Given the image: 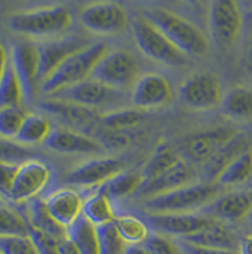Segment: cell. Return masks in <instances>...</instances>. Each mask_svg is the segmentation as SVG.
<instances>
[{"instance_id": "1", "label": "cell", "mask_w": 252, "mask_h": 254, "mask_svg": "<svg viewBox=\"0 0 252 254\" xmlns=\"http://www.w3.org/2000/svg\"><path fill=\"white\" fill-rule=\"evenodd\" d=\"M143 17L186 56L202 57L209 51V41L205 34L184 17L162 7L144 10Z\"/></svg>"}, {"instance_id": "2", "label": "cell", "mask_w": 252, "mask_h": 254, "mask_svg": "<svg viewBox=\"0 0 252 254\" xmlns=\"http://www.w3.org/2000/svg\"><path fill=\"white\" fill-rule=\"evenodd\" d=\"M107 53H108V47L106 43L97 42L72 54L49 74L47 79L41 83L42 92L52 96L63 89L76 85L90 78L96 64Z\"/></svg>"}, {"instance_id": "3", "label": "cell", "mask_w": 252, "mask_h": 254, "mask_svg": "<svg viewBox=\"0 0 252 254\" xmlns=\"http://www.w3.org/2000/svg\"><path fill=\"white\" fill-rule=\"evenodd\" d=\"M219 193L217 184H192L147 199L146 209L150 213H191L204 209L215 200Z\"/></svg>"}, {"instance_id": "4", "label": "cell", "mask_w": 252, "mask_h": 254, "mask_svg": "<svg viewBox=\"0 0 252 254\" xmlns=\"http://www.w3.org/2000/svg\"><path fill=\"white\" fill-rule=\"evenodd\" d=\"M71 24V13L64 6H45L23 11L12 14L8 19V27L13 33L35 37L63 33Z\"/></svg>"}, {"instance_id": "5", "label": "cell", "mask_w": 252, "mask_h": 254, "mask_svg": "<svg viewBox=\"0 0 252 254\" xmlns=\"http://www.w3.org/2000/svg\"><path fill=\"white\" fill-rule=\"evenodd\" d=\"M132 31L138 48L150 59L169 66L182 65L186 60V54L176 48L153 23L144 17L133 21Z\"/></svg>"}, {"instance_id": "6", "label": "cell", "mask_w": 252, "mask_h": 254, "mask_svg": "<svg viewBox=\"0 0 252 254\" xmlns=\"http://www.w3.org/2000/svg\"><path fill=\"white\" fill-rule=\"evenodd\" d=\"M138 64L130 52H108L96 64L90 78L113 89H125L138 80ZM135 86V85H133Z\"/></svg>"}, {"instance_id": "7", "label": "cell", "mask_w": 252, "mask_h": 254, "mask_svg": "<svg viewBox=\"0 0 252 254\" xmlns=\"http://www.w3.org/2000/svg\"><path fill=\"white\" fill-rule=\"evenodd\" d=\"M180 100L187 108L204 112L216 108L222 103L224 94L220 79L214 73H195L182 83Z\"/></svg>"}, {"instance_id": "8", "label": "cell", "mask_w": 252, "mask_h": 254, "mask_svg": "<svg viewBox=\"0 0 252 254\" xmlns=\"http://www.w3.org/2000/svg\"><path fill=\"white\" fill-rule=\"evenodd\" d=\"M81 23L97 35H114L129 25V16L121 5L113 1L92 2L81 11Z\"/></svg>"}, {"instance_id": "9", "label": "cell", "mask_w": 252, "mask_h": 254, "mask_svg": "<svg viewBox=\"0 0 252 254\" xmlns=\"http://www.w3.org/2000/svg\"><path fill=\"white\" fill-rule=\"evenodd\" d=\"M209 28L214 41L224 47L236 43L243 29V13L234 0H216L211 2Z\"/></svg>"}, {"instance_id": "10", "label": "cell", "mask_w": 252, "mask_h": 254, "mask_svg": "<svg viewBox=\"0 0 252 254\" xmlns=\"http://www.w3.org/2000/svg\"><path fill=\"white\" fill-rule=\"evenodd\" d=\"M216 219L196 213H149L147 222L158 234L184 239L201 232Z\"/></svg>"}, {"instance_id": "11", "label": "cell", "mask_w": 252, "mask_h": 254, "mask_svg": "<svg viewBox=\"0 0 252 254\" xmlns=\"http://www.w3.org/2000/svg\"><path fill=\"white\" fill-rule=\"evenodd\" d=\"M238 135L234 129L227 127L199 132L187 138L182 144L184 154L195 163L207 164L214 156L219 154L227 144Z\"/></svg>"}, {"instance_id": "12", "label": "cell", "mask_w": 252, "mask_h": 254, "mask_svg": "<svg viewBox=\"0 0 252 254\" xmlns=\"http://www.w3.org/2000/svg\"><path fill=\"white\" fill-rule=\"evenodd\" d=\"M119 96L120 91L117 89L109 88L92 78H88L76 85L69 86L56 92L52 95L51 99L91 108V107L106 106L117 102Z\"/></svg>"}, {"instance_id": "13", "label": "cell", "mask_w": 252, "mask_h": 254, "mask_svg": "<svg viewBox=\"0 0 252 254\" xmlns=\"http://www.w3.org/2000/svg\"><path fill=\"white\" fill-rule=\"evenodd\" d=\"M173 99L169 80L160 73H147L133 86L131 101L140 109H153L168 105Z\"/></svg>"}, {"instance_id": "14", "label": "cell", "mask_w": 252, "mask_h": 254, "mask_svg": "<svg viewBox=\"0 0 252 254\" xmlns=\"http://www.w3.org/2000/svg\"><path fill=\"white\" fill-rule=\"evenodd\" d=\"M51 178V170L39 160H30L18 167L16 178L7 197L13 201H23L35 197L45 189Z\"/></svg>"}, {"instance_id": "15", "label": "cell", "mask_w": 252, "mask_h": 254, "mask_svg": "<svg viewBox=\"0 0 252 254\" xmlns=\"http://www.w3.org/2000/svg\"><path fill=\"white\" fill-rule=\"evenodd\" d=\"M11 62L21 80L23 96L28 103L33 102L40 71V56L37 46L29 42L16 43L13 46Z\"/></svg>"}, {"instance_id": "16", "label": "cell", "mask_w": 252, "mask_h": 254, "mask_svg": "<svg viewBox=\"0 0 252 254\" xmlns=\"http://www.w3.org/2000/svg\"><path fill=\"white\" fill-rule=\"evenodd\" d=\"M88 46V41L85 39L77 35L64 37L62 40L37 46L40 56L39 80L43 82L47 79L49 74L56 70L60 64L65 62L72 54L82 51Z\"/></svg>"}, {"instance_id": "17", "label": "cell", "mask_w": 252, "mask_h": 254, "mask_svg": "<svg viewBox=\"0 0 252 254\" xmlns=\"http://www.w3.org/2000/svg\"><path fill=\"white\" fill-rule=\"evenodd\" d=\"M123 162L117 158H96L81 164L66 177V183L75 186H101L123 172Z\"/></svg>"}, {"instance_id": "18", "label": "cell", "mask_w": 252, "mask_h": 254, "mask_svg": "<svg viewBox=\"0 0 252 254\" xmlns=\"http://www.w3.org/2000/svg\"><path fill=\"white\" fill-rule=\"evenodd\" d=\"M195 179V170L192 169V167L189 163L181 160L180 162L176 163L170 169H168L160 177L155 178L152 181L144 183L141 186V189L137 190V193L142 197L149 199L195 184L193 183Z\"/></svg>"}, {"instance_id": "19", "label": "cell", "mask_w": 252, "mask_h": 254, "mask_svg": "<svg viewBox=\"0 0 252 254\" xmlns=\"http://www.w3.org/2000/svg\"><path fill=\"white\" fill-rule=\"evenodd\" d=\"M40 107L63 121L65 125L80 131H94L95 126L100 124V117L88 107L53 99L45 101Z\"/></svg>"}, {"instance_id": "20", "label": "cell", "mask_w": 252, "mask_h": 254, "mask_svg": "<svg viewBox=\"0 0 252 254\" xmlns=\"http://www.w3.org/2000/svg\"><path fill=\"white\" fill-rule=\"evenodd\" d=\"M252 211V197L246 192H232L217 197L202 209V215L214 219L238 222L249 217Z\"/></svg>"}, {"instance_id": "21", "label": "cell", "mask_w": 252, "mask_h": 254, "mask_svg": "<svg viewBox=\"0 0 252 254\" xmlns=\"http://www.w3.org/2000/svg\"><path fill=\"white\" fill-rule=\"evenodd\" d=\"M45 203L52 217L66 229L82 215V198L76 190L71 189L56 190L46 199Z\"/></svg>"}, {"instance_id": "22", "label": "cell", "mask_w": 252, "mask_h": 254, "mask_svg": "<svg viewBox=\"0 0 252 254\" xmlns=\"http://www.w3.org/2000/svg\"><path fill=\"white\" fill-rule=\"evenodd\" d=\"M190 244L197 245V246L216 248V250H226L238 252L242 240L237 233L230 227L220 223L219 221L213 222L201 232L192 234L186 238L180 239Z\"/></svg>"}, {"instance_id": "23", "label": "cell", "mask_w": 252, "mask_h": 254, "mask_svg": "<svg viewBox=\"0 0 252 254\" xmlns=\"http://www.w3.org/2000/svg\"><path fill=\"white\" fill-rule=\"evenodd\" d=\"M46 146L62 154H89L102 150L100 141L77 132L58 129L46 140Z\"/></svg>"}, {"instance_id": "24", "label": "cell", "mask_w": 252, "mask_h": 254, "mask_svg": "<svg viewBox=\"0 0 252 254\" xmlns=\"http://www.w3.org/2000/svg\"><path fill=\"white\" fill-rule=\"evenodd\" d=\"M2 52L1 77H0V103L1 108L14 107L17 108L22 103L23 89L18 74L13 67L12 62L7 63L5 60V52Z\"/></svg>"}, {"instance_id": "25", "label": "cell", "mask_w": 252, "mask_h": 254, "mask_svg": "<svg viewBox=\"0 0 252 254\" xmlns=\"http://www.w3.org/2000/svg\"><path fill=\"white\" fill-rule=\"evenodd\" d=\"M222 111L225 115L233 120H251L252 119V90L248 88L231 89L224 95Z\"/></svg>"}, {"instance_id": "26", "label": "cell", "mask_w": 252, "mask_h": 254, "mask_svg": "<svg viewBox=\"0 0 252 254\" xmlns=\"http://www.w3.org/2000/svg\"><path fill=\"white\" fill-rule=\"evenodd\" d=\"M68 238L74 242L81 254H100L96 227L83 215L68 228Z\"/></svg>"}, {"instance_id": "27", "label": "cell", "mask_w": 252, "mask_h": 254, "mask_svg": "<svg viewBox=\"0 0 252 254\" xmlns=\"http://www.w3.org/2000/svg\"><path fill=\"white\" fill-rule=\"evenodd\" d=\"M252 177V151L242 152L232 160L222 172L217 175L216 184L219 186H238L246 183Z\"/></svg>"}, {"instance_id": "28", "label": "cell", "mask_w": 252, "mask_h": 254, "mask_svg": "<svg viewBox=\"0 0 252 254\" xmlns=\"http://www.w3.org/2000/svg\"><path fill=\"white\" fill-rule=\"evenodd\" d=\"M29 213H30V226L35 229L43 232L48 235L53 236L58 240L68 238V229L59 224L52 217L49 213L45 200L41 199H34L29 206Z\"/></svg>"}, {"instance_id": "29", "label": "cell", "mask_w": 252, "mask_h": 254, "mask_svg": "<svg viewBox=\"0 0 252 254\" xmlns=\"http://www.w3.org/2000/svg\"><path fill=\"white\" fill-rule=\"evenodd\" d=\"M180 161V156L175 151L174 148L167 145V144L160 145L155 150V152L141 172L142 178H143V184L160 177L161 174H164L168 169L174 167Z\"/></svg>"}, {"instance_id": "30", "label": "cell", "mask_w": 252, "mask_h": 254, "mask_svg": "<svg viewBox=\"0 0 252 254\" xmlns=\"http://www.w3.org/2000/svg\"><path fill=\"white\" fill-rule=\"evenodd\" d=\"M142 185H143V178L141 173L138 174V173L121 172L98 186L97 192L103 193L109 199H119L137 192Z\"/></svg>"}, {"instance_id": "31", "label": "cell", "mask_w": 252, "mask_h": 254, "mask_svg": "<svg viewBox=\"0 0 252 254\" xmlns=\"http://www.w3.org/2000/svg\"><path fill=\"white\" fill-rule=\"evenodd\" d=\"M82 215L88 218L95 227L112 223L115 219L111 199L100 192H96L84 201Z\"/></svg>"}, {"instance_id": "32", "label": "cell", "mask_w": 252, "mask_h": 254, "mask_svg": "<svg viewBox=\"0 0 252 254\" xmlns=\"http://www.w3.org/2000/svg\"><path fill=\"white\" fill-rule=\"evenodd\" d=\"M51 123L42 115L29 114L25 117L24 123L16 140L21 144H37L47 138L52 133Z\"/></svg>"}, {"instance_id": "33", "label": "cell", "mask_w": 252, "mask_h": 254, "mask_svg": "<svg viewBox=\"0 0 252 254\" xmlns=\"http://www.w3.org/2000/svg\"><path fill=\"white\" fill-rule=\"evenodd\" d=\"M114 226L127 245H141L150 236L147 223L135 216L125 215L115 217Z\"/></svg>"}, {"instance_id": "34", "label": "cell", "mask_w": 252, "mask_h": 254, "mask_svg": "<svg viewBox=\"0 0 252 254\" xmlns=\"http://www.w3.org/2000/svg\"><path fill=\"white\" fill-rule=\"evenodd\" d=\"M143 120V114L135 109H121L100 117V124L106 131H124L138 125Z\"/></svg>"}, {"instance_id": "35", "label": "cell", "mask_w": 252, "mask_h": 254, "mask_svg": "<svg viewBox=\"0 0 252 254\" xmlns=\"http://www.w3.org/2000/svg\"><path fill=\"white\" fill-rule=\"evenodd\" d=\"M98 238V253L100 254H124L126 242L121 239L114 222L96 227Z\"/></svg>"}, {"instance_id": "36", "label": "cell", "mask_w": 252, "mask_h": 254, "mask_svg": "<svg viewBox=\"0 0 252 254\" xmlns=\"http://www.w3.org/2000/svg\"><path fill=\"white\" fill-rule=\"evenodd\" d=\"M30 224L11 207L1 206V236H29Z\"/></svg>"}, {"instance_id": "37", "label": "cell", "mask_w": 252, "mask_h": 254, "mask_svg": "<svg viewBox=\"0 0 252 254\" xmlns=\"http://www.w3.org/2000/svg\"><path fill=\"white\" fill-rule=\"evenodd\" d=\"M25 117L14 107H8V108H1L0 113V132H1L2 139H16L21 131L23 123H24Z\"/></svg>"}, {"instance_id": "38", "label": "cell", "mask_w": 252, "mask_h": 254, "mask_svg": "<svg viewBox=\"0 0 252 254\" xmlns=\"http://www.w3.org/2000/svg\"><path fill=\"white\" fill-rule=\"evenodd\" d=\"M1 254H39L30 236H1Z\"/></svg>"}, {"instance_id": "39", "label": "cell", "mask_w": 252, "mask_h": 254, "mask_svg": "<svg viewBox=\"0 0 252 254\" xmlns=\"http://www.w3.org/2000/svg\"><path fill=\"white\" fill-rule=\"evenodd\" d=\"M29 236L33 240L39 254H60V240H58V239L43 232H40L31 226L30 230H29Z\"/></svg>"}, {"instance_id": "40", "label": "cell", "mask_w": 252, "mask_h": 254, "mask_svg": "<svg viewBox=\"0 0 252 254\" xmlns=\"http://www.w3.org/2000/svg\"><path fill=\"white\" fill-rule=\"evenodd\" d=\"M144 246L152 254H182L176 242L168 240L166 236L161 234L150 235L144 242Z\"/></svg>"}, {"instance_id": "41", "label": "cell", "mask_w": 252, "mask_h": 254, "mask_svg": "<svg viewBox=\"0 0 252 254\" xmlns=\"http://www.w3.org/2000/svg\"><path fill=\"white\" fill-rule=\"evenodd\" d=\"M175 242L182 254H239L238 252H234V251L216 250V248L197 246V245L190 244V242L180 240V239H178Z\"/></svg>"}, {"instance_id": "42", "label": "cell", "mask_w": 252, "mask_h": 254, "mask_svg": "<svg viewBox=\"0 0 252 254\" xmlns=\"http://www.w3.org/2000/svg\"><path fill=\"white\" fill-rule=\"evenodd\" d=\"M18 167L13 163L1 162V193L4 195H8L11 187H12L13 180L16 178Z\"/></svg>"}, {"instance_id": "43", "label": "cell", "mask_w": 252, "mask_h": 254, "mask_svg": "<svg viewBox=\"0 0 252 254\" xmlns=\"http://www.w3.org/2000/svg\"><path fill=\"white\" fill-rule=\"evenodd\" d=\"M10 140L2 139L1 141V155H2V162H8L12 160H18V158L25 157L29 152L27 149L21 148L17 144L8 143Z\"/></svg>"}, {"instance_id": "44", "label": "cell", "mask_w": 252, "mask_h": 254, "mask_svg": "<svg viewBox=\"0 0 252 254\" xmlns=\"http://www.w3.org/2000/svg\"><path fill=\"white\" fill-rule=\"evenodd\" d=\"M59 251L60 254H81L75 244L69 238L63 239L59 242Z\"/></svg>"}, {"instance_id": "45", "label": "cell", "mask_w": 252, "mask_h": 254, "mask_svg": "<svg viewBox=\"0 0 252 254\" xmlns=\"http://www.w3.org/2000/svg\"><path fill=\"white\" fill-rule=\"evenodd\" d=\"M239 254H252V235H246L242 239Z\"/></svg>"}, {"instance_id": "46", "label": "cell", "mask_w": 252, "mask_h": 254, "mask_svg": "<svg viewBox=\"0 0 252 254\" xmlns=\"http://www.w3.org/2000/svg\"><path fill=\"white\" fill-rule=\"evenodd\" d=\"M124 254H152L144 245H127Z\"/></svg>"}, {"instance_id": "47", "label": "cell", "mask_w": 252, "mask_h": 254, "mask_svg": "<svg viewBox=\"0 0 252 254\" xmlns=\"http://www.w3.org/2000/svg\"><path fill=\"white\" fill-rule=\"evenodd\" d=\"M248 67L249 70L252 72V43L249 48V53H248Z\"/></svg>"}, {"instance_id": "48", "label": "cell", "mask_w": 252, "mask_h": 254, "mask_svg": "<svg viewBox=\"0 0 252 254\" xmlns=\"http://www.w3.org/2000/svg\"><path fill=\"white\" fill-rule=\"evenodd\" d=\"M249 219H250V223H251V226H252V211L250 213V216H249Z\"/></svg>"}]
</instances>
